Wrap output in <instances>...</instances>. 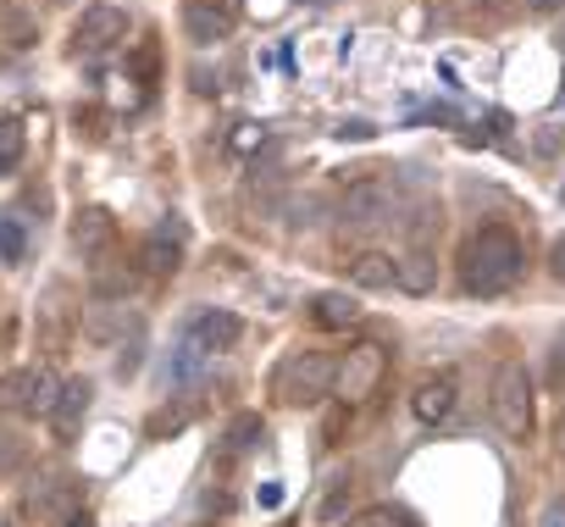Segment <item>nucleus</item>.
<instances>
[{
    "label": "nucleus",
    "instance_id": "24",
    "mask_svg": "<svg viewBox=\"0 0 565 527\" xmlns=\"http://www.w3.org/2000/svg\"><path fill=\"white\" fill-rule=\"evenodd\" d=\"M134 73H139V78H156V45H139V51H134Z\"/></svg>",
    "mask_w": 565,
    "mask_h": 527
},
{
    "label": "nucleus",
    "instance_id": "31",
    "mask_svg": "<svg viewBox=\"0 0 565 527\" xmlns=\"http://www.w3.org/2000/svg\"><path fill=\"white\" fill-rule=\"evenodd\" d=\"M554 45H559V51H565V18H559V34H554Z\"/></svg>",
    "mask_w": 565,
    "mask_h": 527
},
{
    "label": "nucleus",
    "instance_id": "10",
    "mask_svg": "<svg viewBox=\"0 0 565 527\" xmlns=\"http://www.w3.org/2000/svg\"><path fill=\"white\" fill-rule=\"evenodd\" d=\"M139 261H145L150 278H172V273L183 267V222H178V217L156 222L150 239H145V250H139Z\"/></svg>",
    "mask_w": 565,
    "mask_h": 527
},
{
    "label": "nucleus",
    "instance_id": "8",
    "mask_svg": "<svg viewBox=\"0 0 565 527\" xmlns=\"http://www.w3.org/2000/svg\"><path fill=\"white\" fill-rule=\"evenodd\" d=\"M244 339V323L233 317V312H222V306H205V312H194L189 317V328H183V350H194L200 361L205 356H222V350H233Z\"/></svg>",
    "mask_w": 565,
    "mask_h": 527
},
{
    "label": "nucleus",
    "instance_id": "7",
    "mask_svg": "<svg viewBox=\"0 0 565 527\" xmlns=\"http://www.w3.org/2000/svg\"><path fill=\"white\" fill-rule=\"evenodd\" d=\"M128 40V12L122 7H84L78 29H73V56H106Z\"/></svg>",
    "mask_w": 565,
    "mask_h": 527
},
{
    "label": "nucleus",
    "instance_id": "5",
    "mask_svg": "<svg viewBox=\"0 0 565 527\" xmlns=\"http://www.w3.org/2000/svg\"><path fill=\"white\" fill-rule=\"evenodd\" d=\"M394 205H399V194H394V183H388L383 172L350 178V183H344V194H339V217H344V222H355V228H366V222H388V217H394Z\"/></svg>",
    "mask_w": 565,
    "mask_h": 527
},
{
    "label": "nucleus",
    "instance_id": "1",
    "mask_svg": "<svg viewBox=\"0 0 565 527\" xmlns=\"http://www.w3.org/2000/svg\"><path fill=\"white\" fill-rule=\"evenodd\" d=\"M521 273H526V250H521V239H515L510 228H499V222L477 228V233L466 239V250H460V284H466L471 295H482V301L510 295V289L521 284Z\"/></svg>",
    "mask_w": 565,
    "mask_h": 527
},
{
    "label": "nucleus",
    "instance_id": "26",
    "mask_svg": "<svg viewBox=\"0 0 565 527\" xmlns=\"http://www.w3.org/2000/svg\"><path fill=\"white\" fill-rule=\"evenodd\" d=\"M548 273L565 284V233H559V239H554V250H548Z\"/></svg>",
    "mask_w": 565,
    "mask_h": 527
},
{
    "label": "nucleus",
    "instance_id": "22",
    "mask_svg": "<svg viewBox=\"0 0 565 527\" xmlns=\"http://www.w3.org/2000/svg\"><path fill=\"white\" fill-rule=\"evenodd\" d=\"M344 527H411V516H405L399 505H366V510H355Z\"/></svg>",
    "mask_w": 565,
    "mask_h": 527
},
{
    "label": "nucleus",
    "instance_id": "29",
    "mask_svg": "<svg viewBox=\"0 0 565 527\" xmlns=\"http://www.w3.org/2000/svg\"><path fill=\"white\" fill-rule=\"evenodd\" d=\"M62 527H95V516H67Z\"/></svg>",
    "mask_w": 565,
    "mask_h": 527
},
{
    "label": "nucleus",
    "instance_id": "25",
    "mask_svg": "<svg viewBox=\"0 0 565 527\" xmlns=\"http://www.w3.org/2000/svg\"><path fill=\"white\" fill-rule=\"evenodd\" d=\"M537 527H565V499H548L543 516H537Z\"/></svg>",
    "mask_w": 565,
    "mask_h": 527
},
{
    "label": "nucleus",
    "instance_id": "9",
    "mask_svg": "<svg viewBox=\"0 0 565 527\" xmlns=\"http://www.w3.org/2000/svg\"><path fill=\"white\" fill-rule=\"evenodd\" d=\"M111 244H117V217H111L106 205H84V211L73 217V250L95 267V261L111 255Z\"/></svg>",
    "mask_w": 565,
    "mask_h": 527
},
{
    "label": "nucleus",
    "instance_id": "19",
    "mask_svg": "<svg viewBox=\"0 0 565 527\" xmlns=\"http://www.w3.org/2000/svg\"><path fill=\"white\" fill-rule=\"evenodd\" d=\"M23 145H29L23 123H18V117H0V172H18V161H23Z\"/></svg>",
    "mask_w": 565,
    "mask_h": 527
},
{
    "label": "nucleus",
    "instance_id": "21",
    "mask_svg": "<svg viewBox=\"0 0 565 527\" xmlns=\"http://www.w3.org/2000/svg\"><path fill=\"white\" fill-rule=\"evenodd\" d=\"M0 261H29V233H23V222L18 217H0Z\"/></svg>",
    "mask_w": 565,
    "mask_h": 527
},
{
    "label": "nucleus",
    "instance_id": "20",
    "mask_svg": "<svg viewBox=\"0 0 565 527\" xmlns=\"http://www.w3.org/2000/svg\"><path fill=\"white\" fill-rule=\"evenodd\" d=\"M266 439V422L255 417V411H244V417H233V428H227V450L233 455H244V450H255Z\"/></svg>",
    "mask_w": 565,
    "mask_h": 527
},
{
    "label": "nucleus",
    "instance_id": "17",
    "mask_svg": "<svg viewBox=\"0 0 565 527\" xmlns=\"http://www.w3.org/2000/svg\"><path fill=\"white\" fill-rule=\"evenodd\" d=\"M0 34H7L12 51H29L40 40V23H34V12L23 7V0H7V7H0Z\"/></svg>",
    "mask_w": 565,
    "mask_h": 527
},
{
    "label": "nucleus",
    "instance_id": "32",
    "mask_svg": "<svg viewBox=\"0 0 565 527\" xmlns=\"http://www.w3.org/2000/svg\"><path fill=\"white\" fill-rule=\"evenodd\" d=\"M56 7H67V0H56Z\"/></svg>",
    "mask_w": 565,
    "mask_h": 527
},
{
    "label": "nucleus",
    "instance_id": "28",
    "mask_svg": "<svg viewBox=\"0 0 565 527\" xmlns=\"http://www.w3.org/2000/svg\"><path fill=\"white\" fill-rule=\"evenodd\" d=\"M532 12H554V7H565V0H526Z\"/></svg>",
    "mask_w": 565,
    "mask_h": 527
},
{
    "label": "nucleus",
    "instance_id": "11",
    "mask_svg": "<svg viewBox=\"0 0 565 527\" xmlns=\"http://www.w3.org/2000/svg\"><path fill=\"white\" fill-rule=\"evenodd\" d=\"M183 34L194 45H222L233 34V7H222V0H189L183 7Z\"/></svg>",
    "mask_w": 565,
    "mask_h": 527
},
{
    "label": "nucleus",
    "instance_id": "18",
    "mask_svg": "<svg viewBox=\"0 0 565 527\" xmlns=\"http://www.w3.org/2000/svg\"><path fill=\"white\" fill-rule=\"evenodd\" d=\"M89 273H95V295H100L106 306H111V301H128V289H134V273H128V267H111V255H106V261H95Z\"/></svg>",
    "mask_w": 565,
    "mask_h": 527
},
{
    "label": "nucleus",
    "instance_id": "27",
    "mask_svg": "<svg viewBox=\"0 0 565 527\" xmlns=\"http://www.w3.org/2000/svg\"><path fill=\"white\" fill-rule=\"evenodd\" d=\"M554 383H559V389H565V334H559V339H554Z\"/></svg>",
    "mask_w": 565,
    "mask_h": 527
},
{
    "label": "nucleus",
    "instance_id": "12",
    "mask_svg": "<svg viewBox=\"0 0 565 527\" xmlns=\"http://www.w3.org/2000/svg\"><path fill=\"white\" fill-rule=\"evenodd\" d=\"M455 394H460L455 372H433V378H422V383H416V394H411V411H416V422L438 428V422L455 411Z\"/></svg>",
    "mask_w": 565,
    "mask_h": 527
},
{
    "label": "nucleus",
    "instance_id": "14",
    "mask_svg": "<svg viewBox=\"0 0 565 527\" xmlns=\"http://www.w3.org/2000/svg\"><path fill=\"white\" fill-rule=\"evenodd\" d=\"M394 284L405 289V295H433V284H438V267H433V255L416 244V250H405V255H394Z\"/></svg>",
    "mask_w": 565,
    "mask_h": 527
},
{
    "label": "nucleus",
    "instance_id": "23",
    "mask_svg": "<svg viewBox=\"0 0 565 527\" xmlns=\"http://www.w3.org/2000/svg\"><path fill=\"white\" fill-rule=\"evenodd\" d=\"M350 488H355V483H350V472H344V477H333V483H328V494H322V505H317V521H339V510H344Z\"/></svg>",
    "mask_w": 565,
    "mask_h": 527
},
{
    "label": "nucleus",
    "instance_id": "6",
    "mask_svg": "<svg viewBox=\"0 0 565 527\" xmlns=\"http://www.w3.org/2000/svg\"><path fill=\"white\" fill-rule=\"evenodd\" d=\"M383 372H388V350H383V345H355V350H344V361H339V372H333V394H339L344 405H355V400L377 394Z\"/></svg>",
    "mask_w": 565,
    "mask_h": 527
},
{
    "label": "nucleus",
    "instance_id": "30",
    "mask_svg": "<svg viewBox=\"0 0 565 527\" xmlns=\"http://www.w3.org/2000/svg\"><path fill=\"white\" fill-rule=\"evenodd\" d=\"M554 433H559V455H565V411H559V428Z\"/></svg>",
    "mask_w": 565,
    "mask_h": 527
},
{
    "label": "nucleus",
    "instance_id": "2",
    "mask_svg": "<svg viewBox=\"0 0 565 527\" xmlns=\"http://www.w3.org/2000/svg\"><path fill=\"white\" fill-rule=\"evenodd\" d=\"M333 372H339L333 350H295L289 361L277 367L271 389H277L282 405H317L322 394H333Z\"/></svg>",
    "mask_w": 565,
    "mask_h": 527
},
{
    "label": "nucleus",
    "instance_id": "3",
    "mask_svg": "<svg viewBox=\"0 0 565 527\" xmlns=\"http://www.w3.org/2000/svg\"><path fill=\"white\" fill-rule=\"evenodd\" d=\"M488 411H493V428H499L504 439H526V433H532V378H526L521 361H499V367H493Z\"/></svg>",
    "mask_w": 565,
    "mask_h": 527
},
{
    "label": "nucleus",
    "instance_id": "15",
    "mask_svg": "<svg viewBox=\"0 0 565 527\" xmlns=\"http://www.w3.org/2000/svg\"><path fill=\"white\" fill-rule=\"evenodd\" d=\"M311 323H317V328H328V334L355 328V323H361V301H355V295H344V289H328V295H317V301H311Z\"/></svg>",
    "mask_w": 565,
    "mask_h": 527
},
{
    "label": "nucleus",
    "instance_id": "33",
    "mask_svg": "<svg viewBox=\"0 0 565 527\" xmlns=\"http://www.w3.org/2000/svg\"><path fill=\"white\" fill-rule=\"evenodd\" d=\"M559 200H565V189H559Z\"/></svg>",
    "mask_w": 565,
    "mask_h": 527
},
{
    "label": "nucleus",
    "instance_id": "13",
    "mask_svg": "<svg viewBox=\"0 0 565 527\" xmlns=\"http://www.w3.org/2000/svg\"><path fill=\"white\" fill-rule=\"evenodd\" d=\"M89 400H95V383H89V378H67V383H62L56 411H51L56 439H78V422L89 417Z\"/></svg>",
    "mask_w": 565,
    "mask_h": 527
},
{
    "label": "nucleus",
    "instance_id": "4",
    "mask_svg": "<svg viewBox=\"0 0 565 527\" xmlns=\"http://www.w3.org/2000/svg\"><path fill=\"white\" fill-rule=\"evenodd\" d=\"M62 394V378L51 367H23L12 378H0V411H23V417H51Z\"/></svg>",
    "mask_w": 565,
    "mask_h": 527
},
{
    "label": "nucleus",
    "instance_id": "16",
    "mask_svg": "<svg viewBox=\"0 0 565 527\" xmlns=\"http://www.w3.org/2000/svg\"><path fill=\"white\" fill-rule=\"evenodd\" d=\"M350 284H355V289H394V255H388V250H361V255H350Z\"/></svg>",
    "mask_w": 565,
    "mask_h": 527
}]
</instances>
